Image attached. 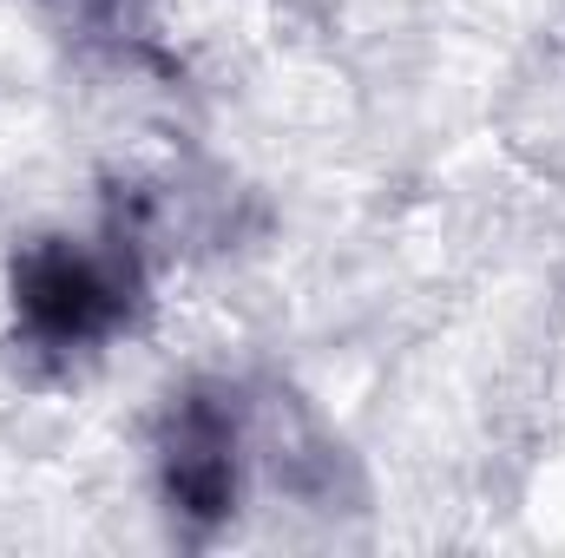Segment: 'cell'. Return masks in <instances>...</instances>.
<instances>
[{"label":"cell","mask_w":565,"mask_h":558,"mask_svg":"<svg viewBox=\"0 0 565 558\" xmlns=\"http://www.w3.org/2000/svg\"><path fill=\"white\" fill-rule=\"evenodd\" d=\"M139 296V264L132 250H86V244H33L13 264V309L26 335L46 348H86L126 322Z\"/></svg>","instance_id":"1"},{"label":"cell","mask_w":565,"mask_h":558,"mask_svg":"<svg viewBox=\"0 0 565 558\" xmlns=\"http://www.w3.org/2000/svg\"><path fill=\"white\" fill-rule=\"evenodd\" d=\"M164 500L191 533H211L237 506V415L211 388L184 395L164 427Z\"/></svg>","instance_id":"2"}]
</instances>
